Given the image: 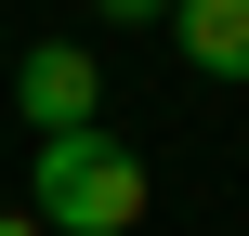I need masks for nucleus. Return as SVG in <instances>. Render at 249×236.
<instances>
[{
  "mask_svg": "<svg viewBox=\"0 0 249 236\" xmlns=\"http://www.w3.org/2000/svg\"><path fill=\"white\" fill-rule=\"evenodd\" d=\"M171 53H184L197 79L249 92V0H171Z\"/></svg>",
  "mask_w": 249,
  "mask_h": 236,
  "instance_id": "3",
  "label": "nucleus"
},
{
  "mask_svg": "<svg viewBox=\"0 0 249 236\" xmlns=\"http://www.w3.org/2000/svg\"><path fill=\"white\" fill-rule=\"evenodd\" d=\"M0 236H39V223H26V210H13V223H0Z\"/></svg>",
  "mask_w": 249,
  "mask_h": 236,
  "instance_id": "5",
  "label": "nucleus"
},
{
  "mask_svg": "<svg viewBox=\"0 0 249 236\" xmlns=\"http://www.w3.org/2000/svg\"><path fill=\"white\" fill-rule=\"evenodd\" d=\"M26 223L39 236H131L144 223V158L92 118V131H39L26 158Z\"/></svg>",
  "mask_w": 249,
  "mask_h": 236,
  "instance_id": "1",
  "label": "nucleus"
},
{
  "mask_svg": "<svg viewBox=\"0 0 249 236\" xmlns=\"http://www.w3.org/2000/svg\"><path fill=\"white\" fill-rule=\"evenodd\" d=\"M13 118H26V131H92V118H105V66H92L79 39H26V66H13Z\"/></svg>",
  "mask_w": 249,
  "mask_h": 236,
  "instance_id": "2",
  "label": "nucleus"
},
{
  "mask_svg": "<svg viewBox=\"0 0 249 236\" xmlns=\"http://www.w3.org/2000/svg\"><path fill=\"white\" fill-rule=\"evenodd\" d=\"M105 26H171V0H92Z\"/></svg>",
  "mask_w": 249,
  "mask_h": 236,
  "instance_id": "4",
  "label": "nucleus"
}]
</instances>
